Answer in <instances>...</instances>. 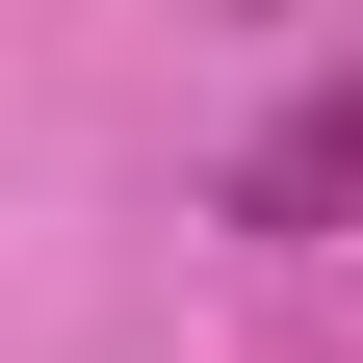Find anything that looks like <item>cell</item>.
Instances as JSON below:
<instances>
[{"instance_id":"obj_1","label":"cell","mask_w":363,"mask_h":363,"mask_svg":"<svg viewBox=\"0 0 363 363\" xmlns=\"http://www.w3.org/2000/svg\"><path fill=\"white\" fill-rule=\"evenodd\" d=\"M311 208H363V78H337V104H286V130L234 156V234H311Z\"/></svg>"}]
</instances>
